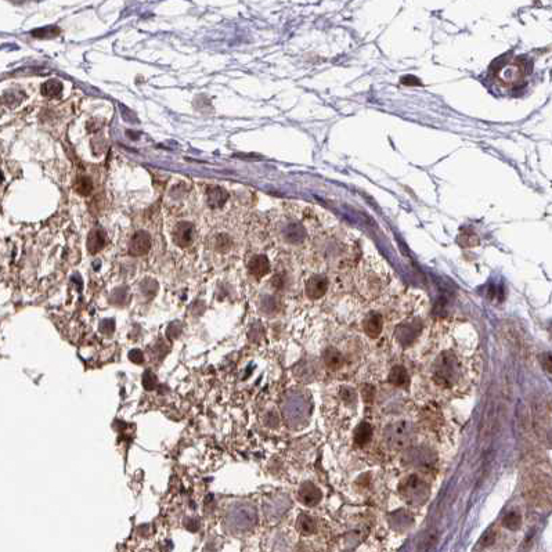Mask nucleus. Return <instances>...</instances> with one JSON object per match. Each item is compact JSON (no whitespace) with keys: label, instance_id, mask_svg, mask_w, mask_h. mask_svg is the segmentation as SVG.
Listing matches in <instances>:
<instances>
[{"label":"nucleus","instance_id":"obj_16","mask_svg":"<svg viewBox=\"0 0 552 552\" xmlns=\"http://www.w3.org/2000/svg\"><path fill=\"white\" fill-rule=\"evenodd\" d=\"M389 382L394 386H405L409 384V374L403 365H394L389 374Z\"/></svg>","mask_w":552,"mask_h":552},{"label":"nucleus","instance_id":"obj_19","mask_svg":"<svg viewBox=\"0 0 552 552\" xmlns=\"http://www.w3.org/2000/svg\"><path fill=\"white\" fill-rule=\"evenodd\" d=\"M61 92H63V83L55 79H50L42 86V94L46 97H57Z\"/></svg>","mask_w":552,"mask_h":552},{"label":"nucleus","instance_id":"obj_3","mask_svg":"<svg viewBox=\"0 0 552 552\" xmlns=\"http://www.w3.org/2000/svg\"><path fill=\"white\" fill-rule=\"evenodd\" d=\"M422 331V323L418 318H411L404 323H401L396 330V339L403 346H409L414 343L417 338Z\"/></svg>","mask_w":552,"mask_h":552},{"label":"nucleus","instance_id":"obj_28","mask_svg":"<svg viewBox=\"0 0 552 552\" xmlns=\"http://www.w3.org/2000/svg\"><path fill=\"white\" fill-rule=\"evenodd\" d=\"M129 360L133 361L134 364H140V363H143L144 361L143 352L138 349L130 350V352H129Z\"/></svg>","mask_w":552,"mask_h":552},{"label":"nucleus","instance_id":"obj_11","mask_svg":"<svg viewBox=\"0 0 552 552\" xmlns=\"http://www.w3.org/2000/svg\"><path fill=\"white\" fill-rule=\"evenodd\" d=\"M208 195V205L213 209L216 208H222L226 201L228 199V192L224 190L223 187H219V186H211V187L207 190Z\"/></svg>","mask_w":552,"mask_h":552},{"label":"nucleus","instance_id":"obj_4","mask_svg":"<svg viewBox=\"0 0 552 552\" xmlns=\"http://www.w3.org/2000/svg\"><path fill=\"white\" fill-rule=\"evenodd\" d=\"M328 285H330V282L324 274H314L306 281V296L311 301H318L327 294Z\"/></svg>","mask_w":552,"mask_h":552},{"label":"nucleus","instance_id":"obj_18","mask_svg":"<svg viewBox=\"0 0 552 552\" xmlns=\"http://www.w3.org/2000/svg\"><path fill=\"white\" fill-rule=\"evenodd\" d=\"M74 188L80 195H89L93 191V182L88 176H78L74 183Z\"/></svg>","mask_w":552,"mask_h":552},{"label":"nucleus","instance_id":"obj_9","mask_svg":"<svg viewBox=\"0 0 552 552\" xmlns=\"http://www.w3.org/2000/svg\"><path fill=\"white\" fill-rule=\"evenodd\" d=\"M363 328H364L365 334L371 338H376L380 336V334L384 330V318L380 313L376 311H372L370 314L367 315L364 318V323H363Z\"/></svg>","mask_w":552,"mask_h":552},{"label":"nucleus","instance_id":"obj_17","mask_svg":"<svg viewBox=\"0 0 552 552\" xmlns=\"http://www.w3.org/2000/svg\"><path fill=\"white\" fill-rule=\"evenodd\" d=\"M296 528H298V530H299L302 534H305V536H310V534L315 533V530H317V525H315L314 519L310 518V516H307V515H305V513H302L301 516L298 518Z\"/></svg>","mask_w":552,"mask_h":552},{"label":"nucleus","instance_id":"obj_22","mask_svg":"<svg viewBox=\"0 0 552 552\" xmlns=\"http://www.w3.org/2000/svg\"><path fill=\"white\" fill-rule=\"evenodd\" d=\"M140 289H141V292H143V295L146 296V298H153L158 291V284L154 281V280H151V278H147V280H144V281L141 282Z\"/></svg>","mask_w":552,"mask_h":552},{"label":"nucleus","instance_id":"obj_23","mask_svg":"<svg viewBox=\"0 0 552 552\" xmlns=\"http://www.w3.org/2000/svg\"><path fill=\"white\" fill-rule=\"evenodd\" d=\"M231 248V238L227 234H220L216 238V249L220 252H226Z\"/></svg>","mask_w":552,"mask_h":552},{"label":"nucleus","instance_id":"obj_24","mask_svg":"<svg viewBox=\"0 0 552 552\" xmlns=\"http://www.w3.org/2000/svg\"><path fill=\"white\" fill-rule=\"evenodd\" d=\"M143 386L147 390L155 389V386H157V378H155V375H154L153 372H151V371H147V372H144V375H143Z\"/></svg>","mask_w":552,"mask_h":552},{"label":"nucleus","instance_id":"obj_1","mask_svg":"<svg viewBox=\"0 0 552 552\" xmlns=\"http://www.w3.org/2000/svg\"><path fill=\"white\" fill-rule=\"evenodd\" d=\"M461 372L458 359L450 353L444 352L436 359L433 365V381L442 388H453Z\"/></svg>","mask_w":552,"mask_h":552},{"label":"nucleus","instance_id":"obj_6","mask_svg":"<svg viewBox=\"0 0 552 552\" xmlns=\"http://www.w3.org/2000/svg\"><path fill=\"white\" fill-rule=\"evenodd\" d=\"M151 248V236L147 231H137L129 242V253L132 256H143Z\"/></svg>","mask_w":552,"mask_h":552},{"label":"nucleus","instance_id":"obj_29","mask_svg":"<svg viewBox=\"0 0 552 552\" xmlns=\"http://www.w3.org/2000/svg\"><path fill=\"white\" fill-rule=\"evenodd\" d=\"M180 334H182V324H180L179 321H176V323H173V324L169 326V328H168L169 338H178Z\"/></svg>","mask_w":552,"mask_h":552},{"label":"nucleus","instance_id":"obj_14","mask_svg":"<svg viewBox=\"0 0 552 552\" xmlns=\"http://www.w3.org/2000/svg\"><path fill=\"white\" fill-rule=\"evenodd\" d=\"M324 363L330 370L336 371L339 370L340 367H343L345 359H343V356H342L339 350L335 349V347H328L324 352Z\"/></svg>","mask_w":552,"mask_h":552},{"label":"nucleus","instance_id":"obj_26","mask_svg":"<svg viewBox=\"0 0 552 552\" xmlns=\"http://www.w3.org/2000/svg\"><path fill=\"white\" fill-rule=\"evenodd\" d=\"M57 34H59V30H57V28H51V26H49V28H43V30H36L32 32L34 36H40V38H45V36L51 38V36H55Z\"/></svg>","mask_w":552,"mask_h":552},{"label":"nucleus","instance_id":"obj_31","mask_svg":"<svg viewBox=\"0 0 552 552\" xmlns=\"http://www.w3.org/2000/svg\"><path fill=\"white\" fill-rule=\"evenodd\" d=\"M541 361H542V365H544V368H545V370H547L548 372H551L552 364H551V356H549V353H547V355L542 356Z\"/></svg>","mask_w":552,"mask_h":552},{"label":"nucleus","instance_id":"obj_7","mask_svg":"<svg viewBox=\"0 0 552 552\" xmlns=\"http://www.w3.org/2000/svg\"><path fill=\"white\" fill-rule=\"evenodd\" d=\"M298 497L301 500V503L305 504L306 507H314L321 501L323 494H321L320 488L317 487L315 484H313L311 482H305L299 488Z\"/></svg>","mask_w":552,"mask_h":552},{"label":"nucleus","instance_id":"obj_2","mask_svg":"<svg viewBox=\"0 0 552 552\" xmlns=\"http://www.w3.org/2000/svg\"><path fill=\"white\" fill-rule=\"evenodd\" d=\"M401 497L405 501L414 505L424 504L429 497V487L424 480H421L418 476H409L401 482L399 488Z\"/></svg>","mask_w":552,"mask_h":552},{"label":"nucleus","instance_id":"obj_8","mask_svg":"<svg viewBox=\"0 0 552 552\" xmlns=\"http://www.w3.org/2000/svg\"><path fill=\"white\" fill-rule=\"evenodd\" d=\"M248 270L249 274L255 278H262L270 271V262L267 259L266 255H255L251 257V260L248 262Z\"/></svg>","mask_w":552,"mask_h":552},{"label":"nucleus","instance_id":"obj_5","mask_svg":"<svg viewBox=\"0 0 552 552\" xmlns=\"http://www.w3.org/2000/svg\"><path fill=\"white\" fill-rule=\"evenodd\" d=\"M195 238V226L190 222H180L173 230V242L180 248L192 245Z\"/></svg>","mask_w":552,"mask_h":552},{"label":"nucleus","instance_id":"obj_30","mask_svg":"<svg viewBox=\"0 0 552 552\" xmlns=\"http://www.w3.org/2000/svg\"><path fill=\"white\" fill-rule=\"evenodd\" d=\"M374 388L370 386V385H365L364 389H363V397H364V401L367 403H371L374 400Z\"/></svg>","mask_w":552,"mask_h":552},{"label":"nucleus","instance_id":"obj_12","mask_svg":"<svg viewBox=\"0 0 552 552\" xmlns=\"http://www.w3.org/2000/svg\"><path fill=\"white\" fill-rule=\"evenodd\" d=\"M107 245V237L101 228H93L88 237V251L94 255Z\"/></svg>","mask_w":552,"mask_h":552},{"label":"nucleus","instance_id":"obj_15","mask_svg":"<svg viewBox=\"0 0 552 552\" xmlns=\"http://www.w3.org/2000/svg\"><path fill=\"white\" fill-rule=\"evenodd\" d=\"M523 76V71L520 69L518 64H511L508 67H504L501 69V74H500V79L505 82V83H515L520 80Z\"/></svg>","mask_w":552,"mask_h":552},{"label":"nucleus","instance_id":"obj_13","mask_svg":"<svg viewBox=\"0 0 552 552\" xmlns=\"http://www.w3.org/2000/svg\"><path fill=\"white\" fill-rule=\"evenodd\" d=\"M372 433H374L372 426L364 421V422H361V424L356 428L353 440H355V443L357 444L359 447H364L365 444L370 443L371 439H372Z\"/></svg>","mask_w":552,"mask_h":552},{"label":"nucleus","instance_id":"obj_20","mask_svg":"<svg viewBox=\"0 0 552 552\" xmlns=\"http://www.w3.org/2000/svg\"><path fill=\"white\" fill-rule=\"evenodd\" d=\"M503 525L509 530H518L522 525V516L518 512L507 513L503 519Z\"/></svg>","mask_w":552,"mask_h":552},{"label":"nucleus","instance_id":"obj_21","mask_svg":"<svg viewBox=\"0 0 552 552\" xmlns=\"http://www.w3.org/2000/svg\"><path fill=\"white\" fill-rule=\"evenodd\" d=\"M128 301H129V294H128V289H126L125 286H122V288H117V289L112 292V295H111V303H113V305L124 306L128 303Z\"/></svg>","mask_w":552,"mask_h":552},{"label":"nucleus","instance_id":"obj_27","mask_svg":"<svg viewBox=\"0 0 552 552\" xmlns=\"http://www.w3.org/2000/svg\"><path fill=\"white\" fill-rule=\"evenodd\" d=\"M340 397L345 400L346 403H353L356 400V392L350 388H342L340 389Z\"/></svg>","mask_w":552,"mask_h":552},{"label":"nucleus","instance_id":"obj_25","mask_svg":"<svg viewBox=\"0 0 552 552\" xmlns=\"http://www.w3.org/2000/svg\"><path fill=\"white\" fill-rule=\"evenodd\" d=\"M100 331L103 332L104 335H112V332L115 331V321L112 318L103 320L100 323Z\"/></svg>","mask_w":552,"mask_h":552},{"label":"nucleus","instance_id":"obj_10","mask_svg":"<svg viewBox=\"0 0 552 552\" xmlns=\"http://www.w3.org/2000/svg\"><path fill=\"white\" fill-rule=\"evenodd\" d=\"M409 436V429L405 424H396L386 430V440H389L393 446H404Z\"/></svg>","mask_w":552,"mask_h":552}]
</instances>
